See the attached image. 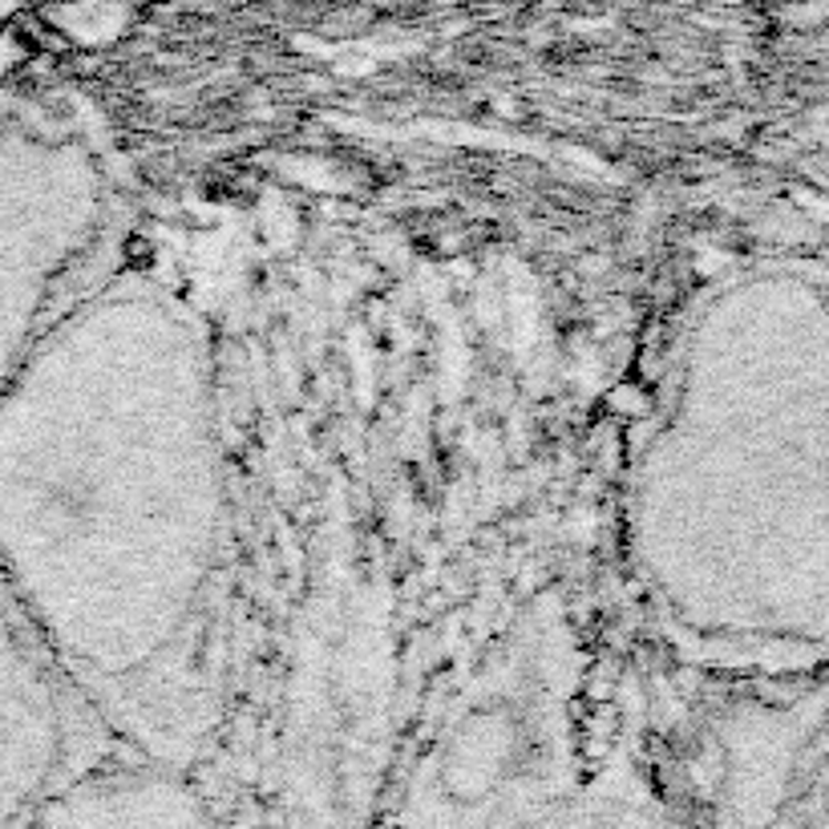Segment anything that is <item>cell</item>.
<instances>
[{
    "mask_svg": "<svg viewBox=\"0 0 829 829\" xmlns=\"http://www.w3.org/2000/svg\"><path fill=\"white\" fill-rule=\"evenodd\" d=\"M232 494L203 320L110 276L0 392V579L126 753L215 732Z\"/></svg>",
    "mask_w": 829,
    "mask_h": 829,
    "instance_id": "6da1fadb",
    "label": "cell"
},
{
    "mask_svg": "<svg viewBox=\"0 0 829 829\" xmlns=\"http://www.w3.org/2000/svg\"><path fill=\"white\" fill-rule=\"evenodd\" d=\"M627 550L671 639L756 676L821 671L829 639L826 271L761 263L696 308L659 380Z\"/></svg>",
    "mask_w": 829,
    "mask_h": 829,
    "instance_id": "7a4b0ae2",
    "label": "cell"
},
{
    "mask_svg": "<svg viewBox=\"0 0 829 829\" xmlns=\"http://www.w3.org/2000/svg\"><path fill=\"white\" fill-rule=\"evenodd\" d=\"M373 829H671L620 676L567 599H526L453 676Z\"/></svg>",
    "mask_w": 829,
    "mask_h": 829,
    "instance_id": "3957f363",
    "label": "cell"
},
{
    "mask_svg": "<svg viewBox=\"0 0 829 829\" xmlns=\"http://www.w3.org/2000/svg\"><path fill=\"white\" fill-rule=\"evenodd\" d=\"M118 183L74 130L0 122V392L118 276Z\"/></svg>",
    "mask_w": 829,
    "mask_h": 829,
    "instance_id": "277c9868",
    "label": "cell"
},
{
    "mask_svg": "<svg viewBox=\"0 0 829 829\" xmlns=\"http://www.w3.org/2000/svg\"><path fill=\"white\" fill-rule=\"evenodd\" d=\"M118 749L0 579V829H25L53 793Z\"/></svg>",
    "mask_w": 829,
    "mask_h": 829,
    "instance_id": "5b68a950",
    "label": "cell"
},
{
    "mask_svg": "<svg viewBox=\"0 0 829 829\" xmlns=\"http://www.w3.org/2000/svg\"><path fill=\"white\" fill-rule=\"evenodd\" d=\"M25 829H223V817L195 773L118 749L53 793Z\"/></svg>",
    "mask_w": 829,
    "mask_h": 829,
    "instance_id": "8992f818",
    "label": "cell"
}]
</instances>
